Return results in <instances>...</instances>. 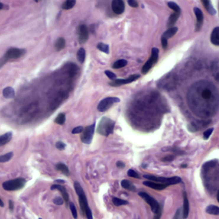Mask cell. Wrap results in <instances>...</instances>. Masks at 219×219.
I'll use <instances>...</instances> for the list:
<instances>
[{"label": "cell", "instance_id": "4", "mask_svg": "<svg viewBox=\"0 0 219 219\" xmlns=\"http://www.w3.org/2000/svg\"><path fill=\"white\" fill-rule=\"evenodd\" d=\"M114 126L115 122L111 119L108 117H103L98 123L97 132L103 136H108L113 133Z\"/></svg>", "mask_w": 219, "mask_h": 219}, {"label": "cell", "instance_id": "35", "mask_svg": "<svg viewBox=\"0 0 219 219\" xmlns=\"http://www.w3.org/2000/svg\"><path fill=\"white\" fill-rule=\"evenodd\" d=\"M168 6L174 10V12H176V13H180L181 14V8L179 7V5L177 4H176L175 2H168L167 3Z\"/></svg>", "mask_w": 219, "mask_h": 219}, {"label": "cell", "instance_id": "31", "mask_svg": "<svg viewBox=\"0 0 219 219\" xmlns=\"http://www.w3.org/2000/svg\"><path fill=\"white\" fill-rule=\"evenodd\" d=\"M163 152L165 151V150H167L166 152H173L176 155H181V154H185V152H183V151H181V149H179L177 147H164V148H163Z\"/></svg>", "mask_w": 219, "mask_h": 219}, {"label": "cell", "instance_id": "37", "mask_svg": "<svg viewBox=\"0 0 219 219\" xmlns=\"http://www.w3.org/2000/svg\"><path fill=\"white\" fill-rule=\"evenodd\" d=\"M69 208H70V211L71 213L73 215V218L74 219H77V211H76V208H75V205L73 203H69Z\"/></svg>", "mask_w": 219, "mask_h": 219}, {"label": "cell", "instance_id": "51", "mask_svg": "<svg viewBox=\"0 0 219 219\" xmlns=\"http://www.w3.org/2000/svg\"><path fill=\"white\" fill-rule=\"evenodd\" d=\"M56 182H59V183H64L65 181H63V180H57V181H56Z\"/></svg>", "mask_w": 219, "mask_h": 219}, {"label": "cell", "instance_id": "13", "mask_svg": "<svg viewBox=\"0 0 219 219\" xmlns=\"http://www.w3.org/2000/svg\"><path fill=\"white\" fill-rule=\"evenodd\" d=\"M111 9L115 14L121 15L125 9V4L122 0H113L111 2Z\"/></svg>", "mask_w": 219, "mask_h": 219}, {"label": "cell", "instance_id": "36", "mask_svg": "<svg viewBox=\"0 0 219 219\" xmlns=\"http://www.w3.org/2000/svg\"><path fill=\"white\" fill-rule=\"evenodd\" d=\"M65 120H66V118H65V114L60 113L57 115V118L55 119V122L57 123V124H59V125H63V124L65 122Z\"/></svg>", "mask_w": 219, "mask_h": 219}, {"label": "cell", "instance_id": "2", "mask_svg": "<svg viewBox=\"0 0 219 219\" xmlns=\"http://www.w3.org/2000/svg\"><path fill=\"white\" fill-rule=\"evenodd\" d=\"M74 189H75V192L79 197V202H80V206H81V209L82 212L87 216V219H93V213L92 211L89 208V205L87 203V197L86 194L84 193V190L82 189L81 184L77 181L74 182Z\"/></svg>", "mask_w": 219, "mask_h": 219}, {"label": "cell", "instance_id": "55", "mask_svg": "<svg viewBox=\"0 0 219 219\" xmlns=\"http://www.w3.org/2000/svg\"><path fill=\"white\" fill-rule=\"evenodd\" d=\"M217 199H218V201L219 203V191L218 192V195H217Z\"/></svg>", "mask_w": 219, "mask_h": 219}, {"label": "cell", "instance_id": "16", "mask_svg": "<svg viewBox=\"0 0 219 219\" xmlns=\"http://www.w3.org/2000/svg\"><path fill=\"white\" fill-rule=\"evenodd\" d=\"M51 190H54V189L59 190L60 193L62 194V196H63L64 200H65L66 203H69V194H68V192H67V190L65 189V187H64V186L59 185V184H54V185H52V186L51 187Z\"/></svg>", "mask_w": 219, "mask_h": 219}, {"label": "cell", "instance_id": "43", "mask_svg": "<svg viewBox=\"0 0 219 219\" xmlns=\"http://www.w3.org/2000/svg\"><path fill=\"white\" fill-rule=\"evenodd\" d=\"M53 202L56 204V205H61L64 204V199L61 198V197H57L56 199H54Z\"/></svg>", "mask_w": 219, "mask_h": 219}, {"label": "cell", "instance_id": "20", "mask_svg": "<svg viewBox=\"0 0 219 219\" xmlns=\"http://www.w3.org/2000/svg\"><path fill=\"white\" fill-rule=\"evenodd\" d=\"M12 138V133L11 132H8L3 135L0 136V146H4L5 144H7L9 141Z\"/></svg>", "mask_w": 219, "mask_h": 219}, {"label": "cell", "instance_id": "3", "mask_svg": "<svg viewBox=\"0 0 219 219\" xmlns=\"http://www.w3.org/2000/svg\"><path fill=\"white\" fill-rule=\"evenodd\" d=\"M25 53H26L25 49L9 48L4 53V57L0 59V68L10 60H15L22 57L23 55H25Z\"/></svg>", "mask_w": 219, "mask_h": 219}, {"label": "cell", "instance_id": "23", "mask_svg": "<svg viewBox=\"0 0 219 219\" xmlns=\"http://www.w3.org/2000/svg\"><path fill=\"white\" fill-rule=\"evenodd\" d=\"M66 42L64 38H58L55 42V50L57 51H60L65 47Z\"/></svg>", "mask_w": 219, "mask_h": 219}, {"label": "cell", "instance_id": "10", "mask_svg": "<svg viewBox=\"0 0 219 219\" xmlns=\"http://www.w3.org/2000/svg\"><path fill=\"white\" fill-rule=\"evenodd\" d=\"M94 130H95V124L94 123H93L92 125L87 126L86 129H84L83 132L81 133V141L85 144H90L92 142L93 137Z\"/></svg>", "mask_w": 219, "mask_h": 219}, {"label": "cell", "instance_id": "11", "mask_svg": "<svg viewBox=\"0 0 219 219\" xmlns=\"http://www.w3.org/2000/svg\"><path fill=\"white\" fill-rule=\"evenodd\" d=\"M140 77L139 74H132L129 77H128L127 79H118V80H115L112 82H110V86L111 87H119L122 85H125V84H129L131 82H134V81L138 80Z\"/></svg>", "mask_w": 219, "mask_h": 219}, {"label": "cell", "instance_id": "8", "mask_svg": "<svg viewBox=\"0 0 219 219\" xmlns=\"http://www.w3.org/2000/svg\"><path fill=\"white\" fill-rule=\"evenodd\" d=\"M158 52L159 51H158V48L153 47L152 49V56L147 60V62L144 64V66L142 67V69H141L142 74H146L148 73L150 71V69L153 68V66L156 64V63L158 59Z\"/></svg>", "mask_w": 219, "mask_h": 219}, {"label": "cell", "instance_id": "9", "mask_svg": "<svg viewBox=\"0 0 219 219\" xmlns=\"http://www.w3.org/2000/svg\"><path fill=\"white\" fill-rule=\"evenodd\" d=\"M120 102V98L116 97H108L102 99L99 104L98 105V111L100 112H104L106 111L107 110H109L114 104Z\"/></svg>", "mask_w": 219, "mask_h": 219}, {"label": "cell", "instance_id": "29", "mask_svg": "<svg viewBox=\"0 0 219 219\" xmlns=\"http://www.w3.org/2000/svg\"><path fill=\"white\" fill-rule=\"evenodd\" d=\"M75 4H76V2H75V0H67V1H65L64 3L62 4V9H72L75 5Z\"/></svg>", "mask_w": 219, "mask_h": 219}, {"label": "cell", "instance_id": "28", "mask_svg": "<svg viewBox=\"0 0 219 219\" xmlns=\"http://www.w3.org/2000/svg\"><path fill=\"white\" fill-rule=\"evenodd\" d=\"M121 185H122V187L123 188L130 190V191H134L135 190L134 186L129 181H128V180H122V182H121Z\"/></svg>", "mask_w": 219, "mask_h": 219}, {"label": "cell", "instance_id": "26", "mask_svg": "<svg viewBox=\"0 0 219 219\" xmlns=\"http://www.w3.org/2000/svg\"><path fill=\"white\" fill-rule=\"evenodd\" d=\"M206 213L211 214V215H219V207L216 206V205H208L205 209Z\"/></svg>", "mask_w": 219, "mask_h": 219}, {"label": "cell", "instance_id": "14", "mask_svg": "<svg viewBox=\"0 0 219 219\" xmlns=\"http://www.w3.org/2000/svg\"><path fill=\"white\" fill-rule=\"evenodd\" d=\"M194 12L195 16H196V18H197V25H196L197 29H196V30L199 31V28L201 27L202 24H203L204 20L203 12H202V10H201L200 9L198 8V7H194Z\"/></svg>", "mask_w": 219, "mask_h": 219}, {"label": "cell", "instance_id": "41", "mask_svg": "<svg viewBox=\"0 0 219 219\" xmlns=\"http://www.w3.org/2000/svg\"><path fill=\"white\" fill-rule=\"evenodd\" d=\"M175 159V156L174 155H169V156H166L164 158H162L163 162H171V161H173Z\"/></svg>", "mask_w": 219, "mask_h": 219}, {"label": "cell", "instance_id": "18", "mask_svg": "<svg viewBox=\"0 0 219 219\" xmlns=\"http://www.w3.org/2000/svg\"><path fill=\"white\" fill-rule=\"evenodd\" d=\"M211 43L215 46H219V27H216L211 33Z\"/></svg>", "mask_w": 219, "mask_h": 219}, {"label": "cell", "instance_id": "38", "mask_svg": "<svg viewBox=\"0 0 219 219\" xmlns=\"http://www.w3.org/2000/svg\"><path fill=\"white\" fill-rule=\"evenodd\" d=\"M128 176L129 177H133V178H136V179H139V176L138 175V173L134 170H129L128 171Z\"/></svg>", "mask_w": 219, "mask_h": 219}, {"label": "cell", "instance_id": "30", "mask_svg": "<svg viewBox=\"0 0 219 219\" xmlns=\"http://www.w3.org/2000/svg\"><path fill=\"white\" fill-rule=\"evenodd\" d=\"M86 58V51L84 48H80L77 51V59L80 63H84Z\"/></svg>", "mask_w": 219, "mask_h": 219}, {"label": "cell", "instance_id": "7", "mask_svg": "<svg viewBox=\"0 0 219 219\" xmlns=\"http://www.w3.org/2000/svg\"><path fill=\"white\" fill-rule=\"evenodd\" d=\"M138 194L139 196H140L146 201V203L150 205L152 211H153V212L154 214H158L159 211H161L160 205L158 204V202L154 198H153L152 196H150L148 194H146L145 192H139Z\"/></svg>", "mask_w": 219, "mask_h": 219}, {"label": "cell", "instance_id": "24", "mask_svg": "<svg viewBox=\"0 0 219 219\" xmlns=\"http://www.w3.org/2000/svg\"><path fill=\"white\" fill-rule=\"evenodd\" d=\"M56 169L57 171L62 172L64 175L65 176H69V168L65 165L64 163H59L56 164Z\"/></svg>", "mask_w": 219, "mask_h": 219}, {"label": "cell", "instance_id": "52", "mask_svg": "<svg viewBox=\"0 0 219 219\" xmlns=\"http://www.w3.org/2000/svg\"><path fill=\"white\" fill-rule=\"evenodd\" d=\"M4 205V202H3V201H2V199H0V206H1V207H3Z\"/></svg>", "mask_w": 219, "mask_h": 219}, {"label": "cell", "instance_id": "53", "mask_svg": "<svg viewBox=\"0 0 219 219\" xmlns=\"http://www.w3.org/2000/svg\"><path fill=\"white\" fill-rule=\"evenodd\" d=\"M4 5L2 4V3H0V9H4Z\"/></svg>", "mask_w": 219, "mask_h": 219}, {"label": "cell", "instance_id": "54", "mask_svg": "<svg viewBox=\"0 0 219 219\" xmlns=\"http://www.w3.org/2000/svg\"><path fill=\"white\" fill-rule=\"evenodd\" d=\"M181 168H187V164H183V165H181Z\"/></svg>", "mask_w": 219, "mask_h": 219}, {"label": "cell", "instance_id": "12", "mask_svg": "<svg viewBox=\"0 0 219 219\" xmlns=\"http://www.w3.org/2000/svg\"><path fill=\"white\" fill-rule=\"evenodd\" d=\"M77 33H78V38H79V42L81 44L85 43L86 41L88 40V29L86 25H81L78 27L77 29Z\"/></svg>", "mask_w": 219, "mask_h": 219}, {"label": "cell", "instance_id": "21", "mask_svg": "<svg viewBox=\"0 0 219 219\" xmlns=\"http://www.w3.org/2000/svg\"><path fill=\"white\" fill-rule=\"evenodd\" d=\"M3 95L5 98H13L15 97V90L10 87H7L3 91Z\"/></svg>", "mask_w": 219, "mask_h": 219}, {"label": "cell", "instance_id": "6", "mask_svg": "<svg viewBox=\"0 0 219 219\" xmlns=\"http://www.w3.org/2000/svg\"><path fill=\"white\" fill-rule=\"evenodd\" d=\"M26 180L23 178H16L14 180L7 181L3 183V188L6 191H16L24 187Z\"/></svg>", "mask_w": 219, "mask_h": 219}, {"label": "cell", "instance_id": "40", "mask_svg": "<svg viewBox=\"0 0 219 219\" xmlns=\"http://www.w3.org/2000/svg\"><path fill=\"white\" fill-rule=\"evenodd\" d=\"M105 74L108 76V78L111 79V80H115V79L116 78V74H114L113 72H111V71H110V70H106V72H105Z\"/></svg>", "mask_w": 219, "mask_h": 219}, {"label": "cell", "instance_id": "33", "mask_svg": "<svg viewBox=\"0 0 219 219\" xmlns=\"http://www.w3.org/2000/svg\"><path fill=\"white\" fill-rule=\"evenodd\" d=\"M13 158V153H9L6 154L0 155V163H6Z\"/></svg>", "mask_w": 219, "mask_h": 219}, {"label": "cell", "instance_id": "50", "mask_svg": "<svg viewBox=\"0 0 219 219\" xmlns=\"http://www.w3.org/2000/svg\"><path fill=\"white\" fill-rule=\"evenodd\" d=\"M9 209H10V211H12V210H13V208H14L13 202H12L11 200H9Z\"/></svg>", "mask_w": 219, "mask_h": 219}, {"label": "cell", "instance_id": "1", "mask_svg": "<svg viewBox=\"0 0 219 219\" xmlns=\"http://www.w3.org/2000/svg\"><path fill=\"white\" fill-rule=\"evenodd\" d=\"M187 101L194 113L201 117H209L218 111V92L210 82L198 81L187 93Z\"/></svg>", "mask_w": 219, "mask_h": 219}, {"label": "cell", "instance_id": "42", "mask_svg": "<svg viewBox=\"0 0 219 219\" xmlns=\"http://www.w3.org/2000/svg\"><path fill=\"white\" fill-rule=\"evenodd\" d=\"M83 130H84V129H83L81 126H79V127L74 128V129L72 130V134H81V133L83 132Z\"/></svg>", "mask_w": 219, "mask_h": 219}, {"label": "cell", "instance_id": "39", "mask_svg": "<svg viewBox=\"0 0 219 219\" xmlns=\"http://www.w3.org/2000/svg\"><path fill=\"white\" fill-rule=\"evenodd\" d=\"M212 132H213V129H209L205 130L203 134L204 139H208L209 137L211 136V134H212Z\"/></svg>", "mask_w": 219, "mask_h": 219}, {"label": "cell", "instance_id": "17", "mask_svg": "<svg viewBox=\"0 0 219 219\" xmlns=\"http://www.w3.org/2000/svg\"><path fill=\"white\" fill-rule=\"evenodd\" d=\"M143 184L148 187H151L153 189H156V190H163L166 187H168L165 184H161V183H158V182H154V181H144Z\"/></svg>", "mask_w": 219, "mask_h": 219}, {"label": "cell", "instance_id": "49", "mask_svg": "<svg viewBox=\"0 0 219 219\" xmlns=\"http://www.w3.org/2000/svg\"><path fill=\"white\" fill-rule=\"evenodd\" d=\"M161 215H162V211H160L158 214H155L153 219H160L161 218Z\"/></svg>", "mask_w": 219, "mask_h": 219}, {"label": "cell", "instance_id": "5", "mask_svg": "<svg viewBox=\"0 0 219 219\" xmlns=\"http://www.w3.org/2000/svg\"><path fill=\"white\" fill-rule=\"evenodd\" d=\"M144 178L147 179V181H154V182H158V183H161V184H165L168 187L174 185V184H177L181 182V179L179 176H173V177H160V176H151V175H144L143 176Z\"/></svg>", "mask_w": 219, "mask_h": 219}, {"label": "cell", "instance_id": "32", "mask_svg": "<svg viewBox=\"0 0 219 219\" xmlns=\"http://www.w3.org/2000/svg\"><path fill=\"white\" fill-rule=\"evenodd\" d=\"M112 202H113L114 205H116V206H121V205H128L129 204V202L127 200H124V199L116 198V197L112 198Z\"/></svg>", "mask_w": 219, "mask_h": 219}, {"label": "cell", "instance_id": "27", "mask_svg": "<svg viewBox=\"0 0 219 219\" xmlns=\"http://www.w3.org/2000/svg\"><path fill=\"white\" fill-rule=\"evenodd\" d=\"M127 64H128L127 60H125V59H120V60H117V61H116L114 63L113 65H112V68L116 69H121V68L125 67Z\"/></svg>", "mask_w": 219, "mask_h": 219}, {"label": "cell", "instance_id": "25", "mask_svg": "<svg viewBox=\"0 0 219 219\" xmlns=\"http://www.w3.org/2000/svg\"><path fill=\"white\" fill-rule=\"evenodd\" d=\"M179 16H180V13H176V12H174L173 14H171V16H170L169 20H168V22H167V25L170 27H172L175 23L176 22V21L178 20Z\"/></svg>", "mask_w": 219, "mask_h": 219}, {"label": "cell", "instance_id": "47", "mask_svg": "<svg viewBox=\"0 0 219 219\" xmlns=\"http://www.w3.org/2000/svg\"><path fill=\"white\" fill-rule=\"evenodd\" d=\"M161 43H162L163 48V49L167 48V46H168V40L163 39V38H161Z\"/></svg>", "mask_w": 219, "mask_h": 219}, {"label": "cell", "instance_id": "48", "mask_svg": "<svg viewBox=\"0 0 219 219\" xmlns=\"http://www.w3.org/2000/svg\"><path fill=\"white\" fill-rule=\"evenodd\" d=\"M116 166H117L118 168H121V169H122V168H124V167H125V164H124L122 162H121V161H118V162L116 163Z\"/></svg>", "mask_w": 219, "mask_h": 219}, {"label": "cell", "instance_id": "45", "mask_svg": "<svg viewBox=\"0 0 219 219\" xmlns=\"http://www.w3.org/2000/svg\"><path fill=\"white\" fill-rule=\"evenodd\" d=\"M128 4H129L131 7H134V8H137L139 5L138 3L135 0H129L128 1Z\"/></svg>", "mask_w": 219, "mask_h": 219}, {"label": "cell", "instance_id": "44", "mask_svg": "<svg viewBox=\"0 0 219 219\" xmlns=\"http://www.w3.org/2000/svg\"><path fill=\"white\" fill-rule=\"evenodd\" d=\"M56 147H57L58 150H64V149H65V144L64 142L57 141V143H56Z\"/></svg>", "mask_w": 219, "mask_h": 219}, {"label": "cell", "instance_id": "15", "mask_svg": "<svg viewBox=\"0 0 219 219\" xmlns=\"http://www.w3.org/2000/svg\"><path fill=\"white\" fill-rule=\"evenodd\" d=\"M189 214V201L187 193L183 192V211H182V219H187Z\"/></svg>", "mask_w": 219, "mask_h": 219}, {"label": "cell", "instance_id": "46", "mask_svg": "<svg viewBox=\"0 0 219 219\" xmlns=\"http://www.w3.org/2000/svg\"><path fill=\"white\" fill-rule=\"evenodd\" d=\"M181 209L179 208V209H177V211H176V214L174 215L173 219H181Z\"/></svg>", "mask_w": 219, "mask_h": 219}, {"label": "cell", "instance_id": "22", "mask_svg": "<svg viewBox=\"0 0 219 219\" xmlns=\"http://www.w3.org/2000/svg\"><path fill=\"white\" fill-rule=\"evenodd\" d=\"M201 3L204 4V6L205 7L206 10L209 12V14L211 15H215L216 14V9L213 8L212 4H211V1H208V0H203L201 1Z\"/></svg>", "mask_w": 219, "mask_h": 219}, {"label": "cell", "instance_id": "19", "mask_svg": "<svg viewBox=\"0 0 219 219\" xmlns=\"http://www.w3.org/2000/svg\"><path fill=\"white\" fill-rule=\"evenodd\" d=\"M177 30H178V28H177L176 27H170L168 30H166L165 32L163 33V34L162 35V38L168 40V39H170V38H171V37H173V36L176 33Z\"/></svg>", "mask_w": 219, "mask_h": 219}, {"label": "cell", "instance_id": "34", "mask_svg": "<svg viewBox=\"0 0 219 219\" xmlns=\"http://www.w3.org/2000/svg\"><path fill=\"white\" fill-rule=\"evenodd\" d=\"M97 48L98 49L99 51H103V52L106 53V54H108V53L110 52L109 46L106 45V44H104V43H98L97 46Z\"/></svg>", "mask_w": 219, "mask_h": 219}]
</instances>
